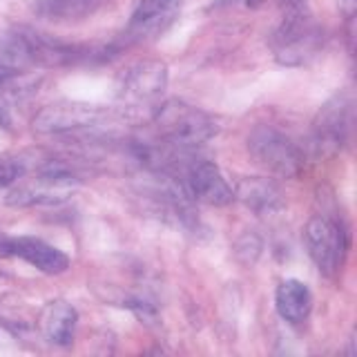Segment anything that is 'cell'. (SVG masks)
I'll return each mask as SVG.
<instances>
[{
	"label": "cell",
	"mask_w": 357,
	"mask_h": 357,
	"mask_svg": "<svg viewBox=\"0 0 357 357\" xmlns=\"http://www.w3.org/2000/svg\"><path fill=\"white\" fill-rule=\"evenodd\" d=\"M116 112L85 105V103H56L40 109L33 119V130L43 137L72 139V141H112L121 126Z\"/></svg>",
	"instance_id": "cell-1"
},
{
	"label": "cell",
	"mask_w": 357,
	"mask_h": 357,
	"mask_svg": "<svg viewBox=\"0 0 357 357\" xmlns=\"http://www.w3.org/2000/svg\"><path fill=\"white\" fill-rule=\"evenodd\" d=\"M152 123L159 141L178 150H197L219 132L217 121L208 112L188 105L178 98L154 105Z\"/></svg>",
	"instance_id": "cell-2"
},
{
	"label": "cell",
	"mask_w": 357,
	"mask_h": 357,
	"mask_svg": "<svg viewBox=\"0 0 357 357\" xmlns=\"http://www.w3.org/2000/svg\"><path fill=\"white\" fill-rule=\"evenodd\" d=\"M324 47V31L308 9L288 11L271 36V50L279 65L304 67L315 61Z\"/></svg>",
	"instance_id": "cell-3"
},
{
	"label": "cell",
	"mask_w": 357,
	"mask_h": 357,
	"mask_svg": "<svg viewBox=\"0 0 357 357\" xmlns=\"http://www.w3.org/2000/svg\"><path fill=\"white\" fill-rule=\"evenodd\" d=\"M306 248L312 264L324 277H337L346 264L351 248L349 228L335 215H315L310 217L304 230Z\"/></svg>",
	"instance_id": "cell-4"
},
{
	"label": "cell",
	"mask_w": 357,
	"mask_h": 357,
	"mask_svg": "<svg viewBox=\"0 0 357 357\" xmlns=\"http://www.w3.org/2000/svg\"><path fill=\"white\" fill-rule=\"evenodd\" d=\"M248 152L268 172L295 178L304 170V152L299 145L273 126H257L248 137Z\"/></svg>",
	"instance_id": "cell-5"
},
{
	"label": "cell",
	"mask_w": 357,
	"mask_h": 357,
	"mask_svg": "<svg viewBox=\"0 0 357 357\" xmlns=\"http://www.w3.org/2000/svg\"><path fill=\"white\" fill-rule=\"evenodd\" d=\"M176 181L183 185L188 197L195 204H206V206H228L234 199V190L228 183V178L223 176L219 165L204 156H197L190 152L181 167H178Z\"/></svg>",
	"instance_id": "cell-6"
},
{
	"label": "cell",
	"mask_w": 357,
	"mask_h": 357,
	"mask_svg": "<svg viewBox=\"0 0 357 357\" xmlns=\"http://www.w3.org/2000/svg\"><path fill=\"white\" fill-rule=\"evenodd\" d=\"M353 100L349 94H337L326 100L312 121V145L321 156H335L351 141Z\"/></svg>",
	"instance_id": "cell-7"
},
{
	"label": "cell",
	"mask_w": 357,
	"mask_h": 357,
	"mask_svg": "<svg viewBox=\"0 0 357 357\" xmlns=\"http://www.w3.org/2000/svg\"><path fill=\"white\" fill-rule=\"evenodd\" d=\"M167 87V65L161 61H139L119 78V98L128 107H154Z\"/></svg>",
	"instance_id": "cell-8"
},
{
	"label": "cell",
	"mask_w": 357,
	"mask_h": 357,
	"mask_svg": "<svg viewBox=\"0 0 357 357\" xmlns=\"http://www.w3.org/2000/svg\"><path fill=\"white\" fill-rule=\"evenodd\" d=\"M183 0H139L126 29V43L152 40L172 25Z\"/></svg>",
	"instance_id": "cell-9"
},
{
	"label": "cell",
	"mask_w": 357,
	"mask_h": 357,
	"mask_svg": "<svg viewBox=\"0 0 357 357\" xmlns=\"http://www.w3.org/2000/svg\"><path fill=\"white\" fill-rule=\"evenodd\" d=\"M0 257H16L45 275H61L70 268V257L56 245L36 237H3L0 234Z\"/></svg>",
	"instance_id": "cell-10"
},
{
	"label": "cell",
	"mask_w": 357,
	"mask_h": 357,
	"mask_svg": "<svg viewBox=\"0 0 357 357\" xmlns=\"http://www.w3.org/2000/svg\"><path fill=\"white\" fill-rule=\"evenodd\" d=\"M234 199H239L255 215H275L286 206L279 185L264 176H241L234 188Z\"/></svg>",
	"instance_id": "cell-11"
},
{
	"label": "cell",
	"mask_w": 357,
	"mask_h": 357,
	"mask_svg": "<svg viewBox=\"0 0 357 357\" xmlns=\"http://www.w3.org/2000/svg\"><path fill=\"white\" fill-rule=\"evenodd\" d=\"M38 326L43 337L56 346H70L74 342L76 326H78V312L72 304L63 299H54L40 310Z\"/></svg>",
	"instance_id": "cell-12"
},
{
	"label": "cell",
	"mask_w": 357,
	"mask_h": 357,
	"mask_svg": "<svg viewBox=\"0 0 357 357\" xmlns=\"http://www.w3.org/2000/svg\"><path fill=\"white\" fill-rule=\"evenodd\" d=\"M275 306L279 317L288 324H304L312 310V293L299 279H286L275 290Z\"/></svg>",
	"instance_id": "cell-13"
},
{
	"label": "cell",
	"mask_w": 357,
	"mask_h": 357,
	"mask_svg": "<svg viewBox=\"0 0 357 357\" xmlns=\"http://www.w3.org/2000/svg\"><path fill=\"white\" fill-rule=\"evenodd\" d=\"M100 5L103 0H38L36 11L47 20H83Z\"/></svg>",
	"instance_id": "cell-14"
},
{
	"label": "cell",
	"mask_w": 357,
	"mask_h": 357,
	"mask_svg": "<svg viewBox=\"0 0 357 357\" xmlns=\"http://www.w3.org/2000/svg\"><path fill=\"white\" fill-rule=\"evenodd\" d=\"M279 5H282L284 14L288 11H301V9H308V0H277Z\"/></svg>",
	"instance_id": "cell-15"
},
{
	"label": "cell",
	"mask_w": 357,
	"mask_h": 357,
	"mask_svg": "<svg viewBox=\"0 0 357 357\" xmlns=\"http://www.w3.org/2000/svg\"><path fill=\"white\" fill-rule=\"evenodd\" d=\"M0 277H5V273H3V271H0Z\"/></svg>",
	"instance_id": "cell-16"
}]
</instances>
